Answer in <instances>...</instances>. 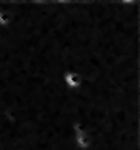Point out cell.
Here are the masks:
<instances>
[{"mask_svg":"<svg viewBox=\"0 0 140 150\" xmlns=\"http://www.w3.org/2000/svg\"><path fill=\"white\" fill-rule=\"evenodd\" d=\"M107 57V55H105ZM62 82L64 85L69 88V90H77L82 87V82H83V75L82 72H77V70H67L64 75H62Z\"/></svg>","mask_w":140,"mask_h":150,"instance_id":"cell-1","label":"cell"}]
</instances>
